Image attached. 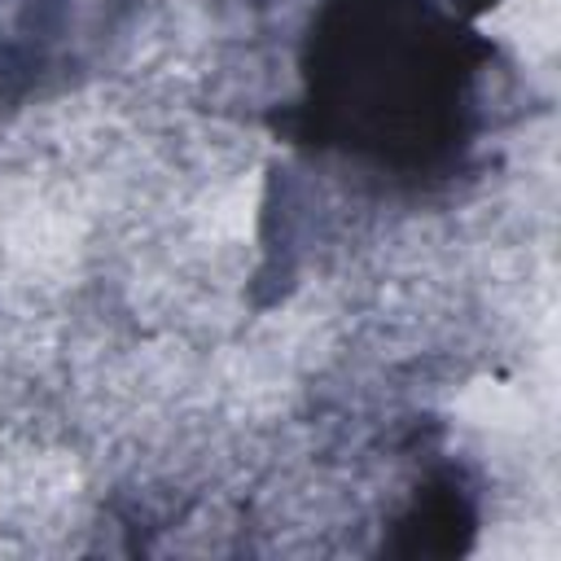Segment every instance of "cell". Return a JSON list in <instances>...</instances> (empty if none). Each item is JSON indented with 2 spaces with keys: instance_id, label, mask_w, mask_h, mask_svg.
<instances>
[{
  "instance_id": "obj_1",
  "label": "cell",
  "mask_w": 561,
  "mask_h": 561,
  "mask_svg": "<svg viewBox=\"0 0 561 561\" xmlns=\"http://www.w3.org/2000/svg\"><path fill=\"white\" fill-rule=\"evenodd\" d=\"M486 57L465 0H320L302 53L307 92L280 131L421 171L465 145Z\"/></svg>"
},
{
  "instance_id": "obj_2",
  "label": "cell",
  "mask_w": 561,
  "mask_h": 561,
  "mask_svg": "<svg viewBox=\"0 0 561 561\" xmlns=\"http://www.w3.org/2000/svg\"><path fill=\"white\" fill-rule=\"evenodd\" d=\"M473 526L478 513L469 486L451 469H438L416 486L381 548L394 557H456L469 548Z\"/></svg>"
}]
</instances>
